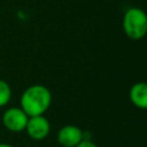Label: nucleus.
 I'll return each mask as SVG.
<instances>
[{"label":"nucleus","instance_id":"f257e3e1","mask_svg":"<svg viewBox=\"0 0 147 147\" xmlns=\"http://www.w3.org/2000/svg\"><path fill=\"white\" fill-rule=\"evenodd\" d=\"M51 103L52 93L41 84H34L26 87L20 99V107L29 117L44 115L48 110Z\"/></svg>","mask_w":147,"mask_h":147},{"label":"nucleus","instance_id":"f03ea898","mask_svg":"<svg viewBox=\"0 0 147 147\" xmlns=\"http://www.w3.org/2000/svg\"><path fill=\"white\" fill-rule=\"evenodd\" d=\"M124 33L132 40L142 39L147 33V14L139 7H130L123 16Z\"/></svg>","mask_w":147,"mask_h":147},{"label":"nucleus","instance_id":"7ed1b4c3","mask_svg":"<svg viewBox=\"0 0 147 147\" xmlns=\"http://www.w3.org/2000/svg\"><path fill=\"white\" fill-rule=\"evenodd\" d=\"M29 116L21 107L7 108L2 114V124L10 132H22L25 130Z\"/></svg>","mask_w":147,"mask_h":147},{"label":"nucleus","instance_id":"20e7f679","mask_svg":"<svg viewBox=\"0 0 147 147\" xmlns=\"http://www.w3.org/2000/svg\"><path fill=\"white\" fill-rule=\"evenodd\" d=\"M28 136L33 140H42L51 132L49 121L44 115L31 116L28 119L25 130Z\"/></svg>","mask_w":147,"mask_h":147},{"label":"nucleus","instance_id":"39448f33","mask_svg":"<svg viewBox=\"0 0 147 147\" xmlns=\"http://www.w3.org/2000/svg\"><path fill=\"white\" fill-rule=\"evenodd\" d=\"M56 139L63 147H76L83 140V130L76 125H64L57 131Z\"/></svg>","mask_w":147,"mask_h":147},{"label":"nucleus","instance_id":"423d86ee","mask_svg":"<svg viewBox=\"0 0 147 147\" xmlns=\"http://www.w3.org/2000/svg\"><path fill=\"white\" fill-rule=\"evenodd\" d=\"M129 98L137 108L147 109V83H134L129 91Z\"/></svg>","mask_w":147,"mask_h":147},{"label":"nucleus","instance_id":"0eeeda50","mask_svg":"<svg viewBox=\"0 0 147 147\" xmlns=\"http://www.w3.org/2000/svg\"><path fill=\"white\" fill-rule=\"evenodd\" d=\"M10 99H11V88L9 84L6 80L0 79V108L7 106Z\"/></svg>","mask_w":147,"mask_h":147},{"label":"nucleus","instance_id":"6e6552de","mask_svg":"<svg viewBox=\"0 0 147 147\" xmlns=\"http://www.w3.org/2000/svg\"><path fill=\"white\" fill-rule=\"evenodd\" d=\"M76 147H99V146L95 145L92 140H82Z\"/></svg>","mask_w":147,"mask_h":147},{"label":"nucleus","instance_id":"1a4fd4ad","mask_svg":"<svg viewBox=\"0 0 147 147\" xmlns=\"http://www.w3.org/2000/svg\"><path fill=\"white\" fill-rule=\"evenodd\" d=\"M0 147H14V146L10 144H7V142H0Z\"/></svg>","mask_w":147,"mask_h":147}]
</instances>
